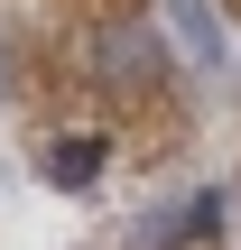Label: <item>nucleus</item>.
<instances>
[{"mask_svg": "<svg viewBox=\"0 0 241 250\" xmlns=\"http://www.w3.org/2000/svg\"><path fill=\"white\" fill-rule=\"evenodd\" d=\"M167 28H176V46H186L195 65H223V19H214V0H167Z\"/></svg>", "mask_w": 241, "mask_h": 250, "instance_id": "7ed1b4c3", "label": "nucleus"}, {"mask_svg": "<svg viewBox=\"0 0 241 250\" xmlns=\"http://www.w3.org/2000/svg\"><path fill=\"white\" fill-rule=\"evenodd\" d=\"M102 158H111V139H102V130H74V139H46L37 176H46L56 195H84V186L102 176Z\"/></svg>", "mask_w": 241, "mask_h": 250, "instance_id": "f03ea898", "label": "nucleus"}, {"mask_svg": "<svg viewBox=\"0 0 241 250\" xmlns=\"http://www.w3.org/2000/svg\"><path fill=\"white\" fill-rule=\"evenodd\" d=\"M93 65H102V83H111V93H149L167 56H158V28H149V19H102Z\"/></svg>", "mask_w": 241, "mask_h": 250, "instance_id": "f257e3e1", "label": "nucleus"}, {"mask_svg": "<svg viewBox=\"0 0 241 250\" xmlns=\"http://www.w3.org/2000/svg\"><path fill=\"white\" fill-rule=\"evenodd\" d=\"M0 102H9V46H0Z\"/></svg>", "mask_w": 241, "mask_h": 250, "instance_id": "39448f33", "label": "nucleus"}, {"mask_svg": "<svg viewBox=\"0 0 241 250\" xmlns=\"http://www.w3.org/2000/svg\"><path fill=\"white\" fill-rule=\"evenodd\" d=\"M214 223H223V195H186V204H176V213H158L139 241H149V250H186L195 232H214Z\"/></svg>", "mask_w": 241, "mask_h": 250, "instance_id": "20e7f679", "label": "nucleus"}]
</instances>
